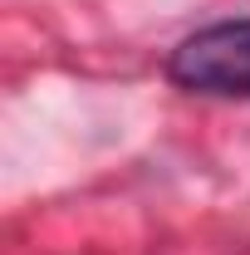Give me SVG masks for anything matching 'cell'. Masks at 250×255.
<instances>
[{"label": "cell", "instance_id": "1", "mask_svg": "<svg viewBox=\"0 0 250 255\" xmlns=\"http://www.w3.org/2000/svg\"><path fill=\"white\" fill-rule=\"evenodd\" d=\"M167 74L187 94L250 98V20H221L187 34L172 49Z\"/></svg>", "mask_w": 250, "mask_h": 255}]
</instances>
